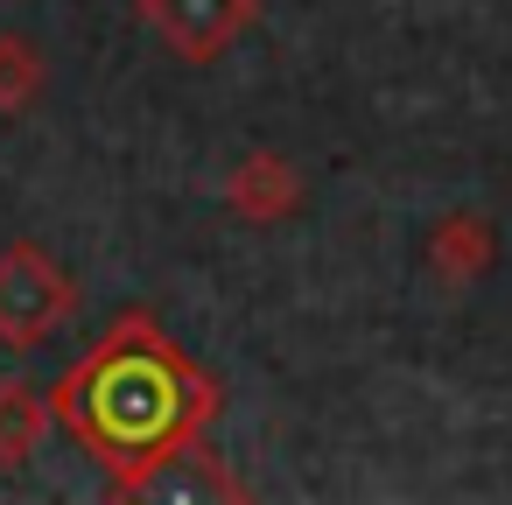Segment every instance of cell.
Returning <instances> with one entry per match:
<instances>
[{"instance_id": "6", "label": "cell", "mask_w": 512, "mask_h": 505, "mask_svg": "<svg viewBox=\"0 0 512 505\" xmlns=\"http://www.w3.org/2000/svg\"><path fill=\"white\" fill-rule=\"evenodd\" d=\"M484 260H491V225H484V218H449V225L428 239V274H435L442 288H463L470 274H484Z\"/></svg>"}, {"instance_id": "1", "label": "cell", "mask_w": 512, "mask_h": 505, "mask_svg": "<svg viewBox=\"0 0 512 505\" xmlns=\"http://www.w3.org/2000/svg\"><path fill=\"white\" fill-rule=\"evenodd\" d=\"M50 414L113 470L120 491H141L162 463L190 456L218 421V386L155 330V316H120L57 386Z\"/></svg>"}, {"instance_id": "4", "label": "cell", "mask_w": 512, "mask_h": 505, "mask_svg": "<svg viewBox=\"0 0 512 505\" xmlns=\"http://www.w3.org/2000/svg\"><path fill=\"white\" fill-rule=\"evenodd\" d=\"M295 204H302V176H295L281 155H253V162H239V176H232V211L274 225V218H288Z\"/></svg>"}, {"instance_id": "2", "label": "cell", "mask_w": 512, "mask_h": 505, "mask_svg": "<svg viewBox=\"0 0 512 505\" xmlns=\"http://www.w3.org/2000/svg\"><path fill=\"white\" fill-rule=\"evenodd\" d=\"M71 316H78V281L43 246H29V239L0 246V344H8V351H36Z\"/></svg>"}, {"instance_id": "7", "label": "cell", "mask_w": 512, "mask_h": 505, "mask_svg": "<svg viewBox=\"0 0 512 505\" xmlns=\"http://www.w3.org/2000/svg\"><path fill=\"white\" fill-rule=\"evenodd\" d=\"M43 92V57L22 36H0V113H22Z\"/></svg>"}, {"instance_id": "5", "label": "cell", "mask_w": 512, "mask_h": 505, "mask_svg": "<svg viewBox=\"0 0 512 505\" xmlns=\"http://www.w3.org/2000/svg\"><path fill=\"white\" fill-rule=\"evenodd\" d=\"M50 435V400L29 379H0V463L22 470Z\"/></svg>"}, {"instance_id": "3", "label": "cell", "mask_w": 512, "mask_h": 505, "mask_svg": "<svg viewBox=\"0 0 512 505\" xmlns=\"http://www.w3.org/2000/svg\"><path fill=\"white\" fill-rule=\"evenodd\" d=\"M260 15V0H141V22L169 43V57L183 64H211L225 57Z\"/></svg>"}]
</instances>
